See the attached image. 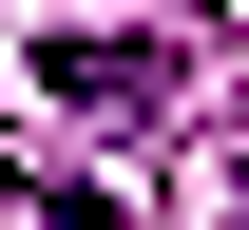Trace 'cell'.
Wrapping results in <instances>:
<instances>
[{
	"label": "cell",
	"mask_w": 249,
	"mask_h": 230,
	"mask_svg": "<svg viewBox=\"0 0 249 230\" xmlns=\"http://www.w3.org/2000/svg\"><path fill=\"white\" fill-rule=\"evenodd\" d=\"M154 77H173L154 38H58V96H115V115H134V96H154Z\"/></svg>",
	"instance_id": "1"
},
{
	"label": "cell",
	"mask_w": 249,
	"mask_h": 230,
	"mask_svg": "<svg viewBox=\"0 0 249 230\" xmlns=\"http://www.w3.org/2000/svg\"><path fill=\"white\" fill-rule=\"evenodd\" d=\"M230 211H249V173H230Z\"/></svg>",
	"instance_id": "2"
}]
</instances>
